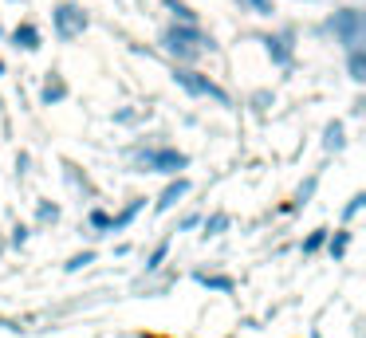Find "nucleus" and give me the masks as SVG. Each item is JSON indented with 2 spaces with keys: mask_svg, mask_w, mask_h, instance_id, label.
<instances>
[{
  "mask_svg": "<svg viewBox=\"0 0 366 338\" xmlns=\"http://www.w3.org/2000/svg\"><path fill=\"white\" fill-rule=\"evenodd\" d=\"M162 44H166L169 55H177V59H193V55H201L205 47H213V39H205L193 24H182V28H166V36H162Z\"/></svg>",
  "mask_w": 366,
  "mask_h": 338,
  "instance_id": "f257e3e1",
  "label": "nucleus"
},
{
  "mask_svg": "<svg viewBox=\"0 0 366 338\" xmlns=\"http://www.w3.org/2000/svg\"><path fill=\"white\" fill-rule=\"evenodd\" d=\"M331 31L350 47V51H355V47H362V36H366V20H362V12H355V8H342V12H335Z\"/></svg>",
  "mask_w": 366,
  "mask_h": 338,
  "instance_id": "f03ea898",
  "label": "nucleus"
},
{
  "mask_svg": "<svg viewBox=\"0 0 366 338\" xmlns=\"http://www.w3.org/2000/svg\"><path fill=\"white\" fill-rule=\"evenodd\" d=\"M83 28H87V16H83V8H75V4H59V8H56V31H59V39L83 36Z\"/></svg>",
  "mask_w": 366,
  "mask_h": 338,
  "instance_id": "7ed1b4c3",
  "label": "nucleus"
},
{
  "mask_svg": "<svg viewBox=\"0 0 366 338\" xmlns=\"http://www.w3.org/2000/svg\"><path fill=\"white\" fill-rule=\"evenodd\" d=\"M174 79H177V83H182L189 94H209V99H217V102H229V94H224L217 83H209L205 75H197V71H177Z\"/></svg>",
  "mask_w": 366,
  "mask_h": 338,
  "instance_id": "20e7f679",
  "label": "nucleus"
},
{
  "mask_svg": "<svg viewBox=\"0 0 366 338\" xmlns=\"http://www.w3.org/2000/svg\"><path fill=\"white\" fill-rule=\"evenodd\" d=\"M138 161L146 169H158V173H177L185 169V154H174V149H154V154H142Z\"/></svg>",
  "mask_w": 366,
  "mask_h": 338,
  "instance_id": "39448f33",
  "label": "nucleus"
},
{
  "mask_svg": "<svg viewBox=\"0 0 366 338\" xmlns=\"http://www.w3.org/2000/svg\"><path fill=\"white\" fill-rule=\"evenodd\" d=\"M189 193V181H174V185L166 189V193H162V201H158V209L166 212V209H174L177 201H182V197Z\"/></svg>",
  "mask_w": 366,
  "mask_h": 338,
  "instance_id": "423d86ee",
  "label": "nucleus"
},
{
  "mask_svg": "<svg viewBox=\"0 0 366 338\" xmlns=\"http://www.w3.org/2000/svg\"><path fill=\"white\" fill-rule=\"evenodd\" d=\"M12 39H16V47H28V51H32V47H40V31H36L32 24L16 28V31H12Z\"/></svg>",
  "mask_w": 366,
  "mask_h": 338,
  "instance_id": "0eeeda50",
  "label": "nucleus"
},
{
  "mask_svg": "<svg viewBox=\"0 0 366 338\" xmlns=\"http://www.w3.org/2000/svg\"><path fill=\"white\" fill-rule=\"evenodd\" d=\"M264 44H268V55L276 63H287L292 59V51H287V36H280V39H264Z\"/></svg>",
  "mask_w": 366,
  "mask_h": 338,
  "instance_id": "6e6552de",
  "label": "nucleus"
},
{
  "mask_svg": "<svg viewBox=\"0 0 366 338\" xmlns=\"http://www.w3.org/2000/svg\"><path fill=\"white\" fill-rule=\"evenodd\" d=\"M350 79H355V83H362V79H366V55H362V47H355V51H350Z\"/></svg>",
  "mask_w": 366,
  "mask_h": 338,
  "instance_id": "1a4fd4ad",
  "label": "nucleus"
},
{
  "mask_svg": "<svg viewBox=\"0 0 366 338\" xmlns=\"http://www.w3.org/2000/svg\"><path fill=\"white\" fill-rule=\"evenodd\" d=\"M327 149H342V126L339 122H331L327 126V141H323Z\"/></svg>",
  "mask_w": 366,
  "mask_h": 338,
  "instance_id": "9d476101",
  "label": "nucleus"
},
{
  "mask_svg": "<svg viewBox=\"0 0 366 338\" xmlns=\"http://www.w3.org/2000/svg\"><path fill=\"white\" fill-rule=\"evenodd\" d=\"M166 4H169V12H174L177 20H182V24H193V12H189V8H185V4H177V0H166Z\"/></svg>",
  "mask_w": 366,
  "mask_h": 338,
  "instance_id": "9b49d317",
  "label": "nucleus"
},
{
  "mask_svg": "<svg viewBox=\"0 0 366 338\" xmlns=\"http://www.w3.org/2000/svg\"><path fill=\"white\" fill-rule=\"evenodd\" d=\"M56 99H64V83H48V86H44V102H56Z\"/></svg>",
  "mask_w": 366,
  "mask_h": 338,
  "instance_id": "f8f14e48",
  "label": "nucleus"
},
{
  "mask_svg": "<svg viewBox=\"0 0 366 338\" xmlns=\"http://www.w3.org/2000/svg\"><path fill=\"white\" fill-rule=\"evenodd\" d=\"M221 228H229V217H224V212H217V217L205 224V232H221Z\"/></svg>",
  "mask_w": 366,
  "mask_h": 338,
  "instance_id": "ddd939ff",
  "label": "nucleus"
},
{
  "mask_svg": "<svg viewBox=\"0 0 366 338\" xmlns=\"http://www.w3.org/2000/svg\"><path fill=\"white\" fill-rule=\"evenodd\" d=\"M197 279H201V283H209V287H217V291H229V287H232L229 279H221V275H217V279H209V275H197Z\"/></svg>",
  "mask_w": 366,
  "mask_h": 338,
  "instance_id": "4468645a",
  "label": "nucleus"
},
{
  "mask_svg": "<svg viewBox=\"0 0 366 338\" xmlns=\"http://www.w3.org/2000/svg\"><path fill=\"white\" fill-rule=\"evenodd\" d=\"M240 4L256 8V12H272V0H240Z\"/></svg>",
  "mask_w": 366,
  "mask_h": 338,
  "instance_id": "2eb2a0df",
  "label": "nucleus"
},
{
  "mask_svg": "<svg viewBox=\"0 0 366 338\" xmlns=\"http://www.w3.org/2000/svg\"><path fill=\"white\" fill-rule=\"evenodd\" d=\"M83 264H91V252H83V256H75L71 264H67V272H79Z\"/></svg>",
  "mask_w": 366,
  "mask_h": 338,
  "instance_id": "dca6fc26",
  "label": "nucleus"
},
{
  "mask_svg": "<svg viewBox=\"0 0 366 338\" xmlns=\"http://www.w3.org/2000/svg\"><path fill=\"white\" fill-rule=\"evenodd\" d=\"M319 244H323V232H315V236H311V240H307V244H303V248H307V252H315V248H319Z\"/></svg>",
  "mask_w": 366,
  "mask_h": 338,
  "instance_id": "f3484780",
  "label": "nucleus"
},
{
  "mask_svg": "<svg viewBox=\"0 0 366 338\" xmlns=\"http://www.w3.org/2000/svg\"><path fill=\"white\" fill-rule=\"evenodd\" d=\"M162 256H166V244H162V248H154V256H150V267H158V264H162Z\"/></svg>",
  "mask_w": 366,
  "mask_h": 338,
  "instance_id": "a211bd4d",
  "label": "nucleus"
},
{
  "mask_svg": "<svg viewBox=\"0 0 366 338\" xmlns=\"http://www.w3.org/2000/svg\"><path fill=\"white\" fill-rule=\"evenodd\" d=\"M0 71H4V63H0Z\"/></svg>",
  "mask_w": 366,
  "mask_h": 338,
  "instance_id": "6ab92c4d",
  "label": "nucleus"
}]
</instances>
